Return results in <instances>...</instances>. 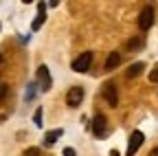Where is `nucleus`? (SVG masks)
Masks as SVG:
<instances>
[{
  "mask_svg": "<svg viewBox=\"0 0 158 156\" xmlns=\"http://www.w3.org/2000/svg\"><path fill=\"white\" fill-rule=\"evenodd\" d=\"M90 128H92V134L97 136V139H103V136L108 134V119H106V114L97 112L92 123H90Z\"/></svg>",
  "mask_w": 158,
  "mask_h": 156,
  "instance_id": "nucleus-5",
  "label": "nucleus"
},
{
  "mask_svg": "<svg viewBox=\"0 0 158 156\" xmlns=\"http://www.w3.org/2000/svg\"><path fill=\"white\" fill-rule=\"evenodd\" d=\"M143 143H145V134L141 130H134L130 134V139H127V152H125V156H134L138 150L143 147Z\"/></svg>",
  "mask_w": 158,
  "mask_h": 156,
  "instance_id": "nucleus-3",
  "label": "nucleus"
},
{
  "mask_svg": "<svg viewBox=\"0 0 158 156\" xmlns=\"http://www.w3.org/2000/svg\"><path fill=\"white\" fill-rule=\"evenodd\" d=\"M35 84L40 86V90L42 92H48L51 90V86H53V79H51V73H48V66H37V70H35Z\"/></svg>",
  "mask_w": 158,
  "mask_h": 156,
  "instance_id": "nucleus-2",
  "label": "nucleus"
},
{
  "mask_svg": "<svg viewBox=\"0 0 158 156\" xmlns=\"http://www.w3.org/2000/svg\"><path fill=\"white\" fill-rule=\"evenodd\" d=\"M143 70H145V64H143V62H136V64H132V66L125 70V77H127V79H134V77H138Z\"/></svg>",
  "mask_w": 158,
  "mask_h": 156,
  "instance_id": "nucleus-12",
  "label": "nucleus"
},
{
  "mask_svg": "<svg viewBox=\"0 0 158 156\" xmlns=\"http://www.w3.org/2000/svg\"><path fill=\"white\" fill-rule=\"evenodd\" d=\"M90 64H92V53H90V51H86V53H81L79 57H75L70 68H73L75 73H86V70L90 68Z\"/></svg>",
  "mask_w": 158,
  "mask_h": 156,
  "instance_id": "nucleus-7",
  "label": "nucleus"
},
{
  "mask_svg": "<svg viewBox=\"0 0 158 156\" xmlns=\"http://www.w3.org/2000/svg\"><path fill=\"white\" fill-rule=\"evenodd\" d=\"M24 156H40V147H29V150H24Z\"/></svg>",
  "mask_w": 158,
  "mask_h": 156,
  "instance_id": "nucleus-15",
  "label": "nucleus"
},
{
  "mask_svg": "<svg viewBox=\"0 0 158 156\" xmlns=\"http://www.w3.org/2000/svg\"><path fill=\"white\" fill-rule=\"evenodd\" d=\"M7 90H9V88H7V84H0V101L5 99V95H7Z\"/></svg>",
  "mask_w": 158,
  "mask_h": 156,
  "instance_id": "nucleus-17",
  "label": "nucleus"
},
{
  "mask_svg": "<svg viewBox=\"0 0 158 156\" xmlns=\"http://www.w3.org/2000/svg\"><path fill=\"white\" fill-rule=\"evenodd\" d=\"M64 134V130L62 128H55V130H48L46 134H44V145H53L57 139H59V136H62Z\"/></svg>",
  "mask_w": 158,
  "mask_h": 156,
  "instance_id": "nucleus-11",
  "label": "nucleus"
},
{
  "mask_svg": "<svg viewBox=\"0 0 158 156\" xmlns=\"http://www.w3.org/2000/svg\"><path fill=\"white\" fill-rule=\"evenodd\" d=\"M154 20H156V7L154 5H145L141 9V13H138V29H141V31H149Z\"/></svg>",
  "mask_w": 158,
  "mask_h": 156,
  "instance_id": "nucleus-1",
  "label": "nucleus"
},
{
  "mask_svg": "<svg viewBox=\"0 0 158 156\" xmlns=\"http://www.w3.org/2000/svg\"><path fill=\"white\" fill-rule=\"evenodd\" d=\"M33 123H35L37 128H42V123H44V121H42V108H37V110L33 112Z\"/></svg>",
  "mask_w": 158,
  "mask_h": 156,
  "instance_id": "nucleus-13",
  "label": "nucleus"
},
{
  "mask_svg": "<svg viewBox=\"0 0 158 156\" xmlns=\"http://www.w3.org/2000/svg\"><path fill=\"white\" fill-rule=\"evenodd\" d=\"M149 82H152V84H158V64L149 70Z\"/></svg>",
  "mask_w": 158,
  "mask_h": 156,
  "instance_id": "nucleus-14",
  "label": "nucleus"
},
{
  "mask_svg": "<svg viewBox=\"0 0 158 156\" xmlns=\"http://www.w3.org/2000/svg\"><path fill=\"white\" fill-rule=\"evenodd\" d=\"M35 86H37V84H29V90H27V99H33V95H35Z\"/></svg>",
  "mask_w": 158,
  "mask_h": 156,
  "instance_id": "nucleus-16",
  "label": "nucleus"
},
{
  "mask_svg": "<svg viewBox=\"0 0 158 156\" xmlns=\"http://www.w3.org/2000/svg\"><path fill=\"white\" fill-rule=\"evenodd\" d=\"M143 46H145V37H143V35H138V37H132V40H127V51H130V53L141 51Z\"/></svg>",
  "mask_w": 158,
  "mask_h": 156,
  "instance_id": "nucleus-10",
  "label": "nucleus"
},
{
  "mask_svg": "<svg viewBox=\"0 0 158 156\" xmlns=\"http://www.w3.org/2000/svg\"><path fill=\"white\" fill-rule=\"evenodd\" d=\"M84 88L81 86H73L68 92H66V103H68V108H79L84 103Z\"/></svg>",
  "mask_w": 158,
  "mask_h": 156,
  "instance_id": "nucleus-6",
  "label": "nucleus"
},
{
  "mask_svg": "<svg viewBox=\"0 0 158 156\" xmlns=\"http://www.w3.org/2000/svg\"><path fill=\"white\" fill-rule=\"evenodd\" d=\"M46 2H37V18L31 22V31H40V27L44 24V20H46Z\"/></svg>",
  "mask_w": 158,
  "mask_h": 156,
  "instance_id": "nucleus-8",
  "label": "nucleus"
},
{
  "mask_svg": "<svg viewBox=\"0 0 158 156\" xmlns=\"http://www.w3.org/2000/svg\"><path fill=\"white\" fill-rule=\"evenodd\" d=\"M101 97L106 99L108 106H112V108L118 106V90H116L114 82H106V84L101 86Z\"/></svg>",
  "mask_w": 158,
  "mask_h": 156,
  "instance_id": "nucleus-4",
  "label": "nucleus"
},
{
  "mask_svg": "<svg viewBox=\"0 0 158 156\" xmlns=\"http://www.w3.org/2000/svg\"><path fill=\"white\" fill-rule=\"evenodd\" d=\"M147 156H158V145H156V147H154V150H152V152H149Z\"/></svg>",
  "mask_w": 158,
  "mask_h": 156,
  "instance_id": "nucleus-19",
  "label": "nucleus"
},
{
  "mask_svg": "<svg viewBox=\"0 0 158 156\" xmlns=\"http://www.w3.org/2000/svg\"><path fill=\"white\" fill-rule=\"evenodd\" d=\"M110 156H121V154H118V150H110Z\"/></svg>",
  "mask_w": 158,
  "mask_h": 156,
  "instance_id": "nucleus-20",
  "label": "nucleus"
},
{
  "mask_svg": "<svg viewBox=\"0 0 158 156\" xmlns=\"http://www.w3.org/2000/svg\"><path fill=\"white\" fill-rule=\"evenodd\" d=\"M64 156H77L75 147H64Z\"/></svg>",
  "mask_w": 158,
  "mask_h": 156,
  "instance_id": "nucleus-18",
  "label": "nucleus"
},
{
  "mask_svg": "<svg viewBox=\"0 0 158 156\" xmlns=\"http://www.w3.org/2000/svg\"><path fill=\"white\" fill-rule=\"evenodd\" d=\"M121 62H123L121 53H118V51H112V53L106 57V64H103V68H106V70H114V68H118V66H121Z\"/></svg>",
  "mask_w": 158,
  "mask_h": 156,
  "instance_id": "nucleus-9",
  "label": "nucleus"
}]
</instances>
